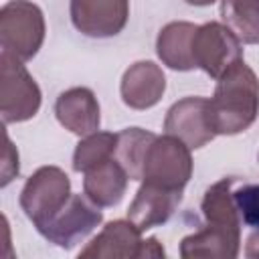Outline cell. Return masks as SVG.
Instances as JSON below:
<instances>
[{"mask_svg": "<svg viewBox=\"0 0 259 259\" xmlns=\"http://www.w3.org/2000/svg\"><path fill=\"white\" fill-rule=\"evenodd\" d=\"M186 4H192V6H210L212 2H217V0H184Z\"/></svg>", "mask_w": 259, "mask_h": 259, "instance_id": "cell-24", "label": "cell"}, {"mask_svg": "<svg viewBox=\"0 0 259 259\" xmlns=\"http://www.w3.org/2000/svg\"><path fill=\"white\" fill-rule=\"evenodd\" d=\"M71 194L69 176L57 166H42L22 186L20 206L38 231L67 204Z\"/></svg>", "mask_w": 259, "mask_h": 259, "instance_id": "cell-5", "label": "cell"}, {"mask_svg": "<svg viewBox=\"0 0 259 259\" xmlns=\"http://www.w3.org/2000/svg\"><path fill=\"white\" fill-rule=\"evenodd\" d=\"M190 176H192L190 148L170 134L156 136L146 152L142 182L168 190H184Z\"/></svg>", "mask_w": 259, "mask_h": 259, "instance_id": "cell-4", "label": "cell"}, {"mask_svg": "<svg viewBox=\"0 0 259 259\" xmlns=\"http://www.w3.org/2000/svg\"><path fill=\"white\" fill-rule=\"evenodd\" d=\"M42 10L30 0H10L0 10V45L2 51L20 61L32 59L45 40Z\"/></svg>", "mask_w": 259, "mask_h": 259, "instance_id": "cell-2", "label": "cell"}, {"mask_svg": "<svg viewBox=\"0 0 259 259\" xmlns=\"http://www.w3.org/2000/svg\"><path fill=\"white\" fill-rule=\"evenodd\" d=\"M194 61L212 79H219L227 69L243 59V42L223 22H206L194 34Z\"/></svg>", "mask_w": 259, "mask_h": 259, "instance_id": "cell-7", "label": "cell"}, {"mask_svg": "<svg viewBox=\"0 0 259 259\" xmlns=\"http://www.w3.org/2000/svg\"><path fill=\"white\" fill-rule=\"evenodd\" d=\"M166 91V77L152 61H138L130 65L121 77V101L132 109L154 107Z\"/></svg>", "mask_w": 259, "mask_h": 259, "instance_id": "cell-11", "label": "cell"}, {"mask_svg": "<svg viewBox=\"0 0 259 259\" xmlns=\"http://www.w3.org/2000/svg\"><path fill=\"white\" fill-rule=\"evenodd\" d=\"M142 257H164V249L162 245L158 243L156 237H150V239H144V247H142Z\"/></svg>", "mask_w": 259, "mask_h": 259, "instance_id": "cell-22", "label": "cell"}, {"mask_svg": "<svg viewBox=\"0 0 259 259\" xmlns=\"http://www.w3.org/2000/svg\"><path fill=\"white\" fill-rule=\"evenodd\" d=\"M40 107V89L20 59L0 55V113L4 123L26 121Z\"/></svg>", "mask_w": 259, "mask_h": 259, "instance_id": "cell-3", "label": "cell"}, {"mask_svg": "<svg viewBox=\"0 0 259 259\" xmlns=\"http://www.w3.org/2000/svg\"><path fill=\"white\" fill-rule=\"evenodd\" d=\"M245 255L251 257V259H259V231L249 235L247 247H245Z\"/></svg>", "mask_w": 259, "mask_h": 259, "instance_id": "cell-23", "label": "cell"}, {"mask_svg": "<svg viewBox=\"0 0 259 259\" xmlns=\"http://www.w3.org/2000/svg\"><path fill=\"white\" fill-rule=\"evenodd\" d=\"M208 115L214 134L235 136L253 125L259 115V79L241 59L219 79L208 99Z\"/></svg>", "mask_w": 259, "mask_h": 259, "instance_id": "cell-1", "label": "cell"}, {"mask_svg": "<svg viewBox=\"0 0 259 259\" xmlns=\"http://www.w3.org/2000/svg\"><path fill=\"white\" fill-rule=\"evenodd\" d=\"M87 194H71L67 204L38 229V233L57 247L71 249L87 239L103 221V212Z\"/></svg>", "mask_w": 259, "mask_h": 259, "instance_id": "cell-6", "label": "cell"}, {"mask_svg": "<svg viewBox=\"0 0 259 259\" xmlns=\"http://www.w3.org/2000/svg\"><path fill=\"white\" fill-rule=\"evenodd\" d=\"M73 26L93 38L115 36L130 16V0H69Z\"/></svg>", "mask_w": 259, "mask_h": 259, "instance_id": "cell-8", "label": "cell"}, {"mask_svg": "<svg viewBox=\"0 0 259 259\" xmlns=\"http://www.w3.org/2000/svg\"><path fill=\"white\" fill-rule=\"evenodd\" d=\"M154 138L156 134L146 132L142 127H125L123 132L117 134V146L113 158L127 172L130 180H142L146 152L154 142Z\"/></svg>", "mask_w": 259, "mask_h": 259, "instance_id": "cell-18", "label": "cell"}, {"mask_svg": "<svg viewBox=\"0 0 259 259\" xmlns=\"http://www.w3.org/2000/svg\"><path fill=\"white\" fill-rule=\"evenodd\" d=\"M196 28V24L186 20L168 22L160 28L156 38V53L166 67L174 71H190L196 67L192 51Z\"/></svg>", "mask_w": 259, "mask_h": 259, "instance_id": "cell-14", "label": "cell"}, {"mask_svg": "<svg viewBox=\"0 0 259 259\" xmlns=\"http://www.w3.org/2000/svg\"><path fill=\"white\" fill-rule=\"evenodd\" d=\"M55 115L59 123L77 136H89L99 130L101 111L97 97L87 87H71L55 101Z\"/></svg>", "mask_w": 259, "mask_h": 259, "instance_id": "cell-12", "label": "cell"}, {"mask_svg": "<svg viewBox=\"0 0 259 259\" xmlns=\"http://www.w3.org/2000/svg\"><path fill=\"white\" fill-rule=\"evenodd\" d=\"M2 186H6L18 174V154L12 148L10 138L4 134V158H2Z\"/></svg>", "mask_w": 259, "mask_h": 259, "instance_id": "cell-21", "label": "cell"}, {"mask_svg": "<svg viewBox=\"0 0 259 259\" xmlns=\"http://www.w3.org/2000/svg\"><path fill=\"white\" fill-rule=\"evenodd\" d=\"M241 249V235L204 225L196 233L188 235L180 243V255L184 259L210 257V259H235Z\"/></svg>", "mask_w": 259, "mask_h": 259, "instance_id": "cell-16", "label": "cell"}, {"mask_svg": "<svg viewBox=\"0 0 259 259\" xmlns=\"http://www.w3.org/2000/svg\"><path fill=\"white\" fill-rule=\"evenodd\" d=\"M115 146H117V134L93 132L85 136L73 152V170L83 174L93 170L95 166L115 156Z\"/></svg>", "mask_w": 259, "mask_h": 259, "instance_id": "cell-19", "label": "cell"}, {"mask_svg": "<svg viewBox=\"0 0 259 259\" xmlns=\"http://www.w3.org/2000/svg\"><path fill=\"white\" fill-rule=\"evenodd\" d=\"M144 239L142 231L127 219L107 223L97 237H93L81 251L79 257L87 259H136L142 255Z\"/></svg>", "mask_w": 259, "mask_h": 259, "instance_id": "cell-10", "label": "cell"}, {"mask_svg": "<svg viewBox=\"0 0 259 259\" xmlns=\"http://www.w3.org/2000/svg\"><path fill=\"white\" fill-rule=\"evenodd\" d=\"M127 180H130V176L121 168V164L115 158H109L107 162L85 172L83 190L97 206H101V208L115 206V204H119V200L125 194Z\"/></svg>", "mask_w": 259, "mask_h": 259, "instance_id": "cell-15", "label": "cell"}, {"mask_svg": "<svg viewBox=\"0 0 259 259\" xmlns=\"http://www.w3.org/2000/svg\"><path fill=\"white\" fill-rule=\"evenodd\" d=\"M241 219L259 231V184H247L233 192Z\"/></svg>", "mask_w": 259, "mask_h": 259, "instance_id": "cell-20", "label": "cell"}, {"mask_svg": "<svg viewBox=\"0 0 259 259\" xmlns=\"http://www.w3.org/2000/svg\"><path fill=\"white\" fill-rule=\"evenodd\" d=\"M166 134L184 142L190 150L206 146L217 134L208 115V99L204 97H184L176 101L164 119Z\"/></svg>", "mask_w": 259, "mask_h": 259, "instance_id": "cell-9", "label": "cell"}, {"mask_svg": "<svg viewBox=\"0 0 259 259\" xmlns=\"http://www.w3.org/2000/svg\"><path fill=\"white\" fill-rule=\"evenodd\" d=\"M182 200V190H168L154 184H142L127 208V219L144 233L164 225Z\"/></svg>", "mask_w": 259, "mask_h": 259, "instance_id": "cell-13", "label": "cell"}, {"mask_svg": "<svg viewBox=\"0 0 259 259\" xmlns=\"http://www.w3.org/2000/svg\"><path fill=\"white\" fill-rule=\"evenodd\" d=\"M221 18L245 45H259V0H221Z\"/></svg>", "mask_w": 259, "mask_h": 259, "instance_id": "cell-17", "label": "cell"}]
</instances>
